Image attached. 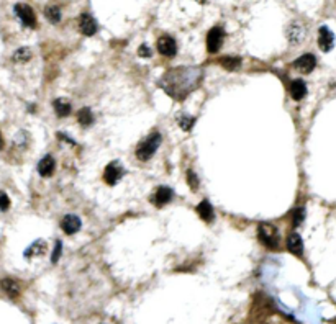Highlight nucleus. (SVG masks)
I'll return each instance as SVG.
<instances>
[{
	"mask_svg": "<svg viewBox=\"0 0 336 324\" xmlns=\"http://www.w3.org/2000/svg\"><path fill=\"white\" fill-rule=\"evenodd\" d=\"M197 213H199V216L205 221V223H211L215 218L213 206L208 203V200H202L199 205H197Z\"/></svg>",
	"mask_w": 336,
	"mask_h": 324,
	"instance_id": "14",
	"label": "nucleus"
},
{
	"mask_svg": "<svg viewBox=\"0 0 336 324\" xmlns=\"http://www.w3.org/2000/svg\"><path fill=\"white\" fill-rule=\"evenodd\" d=\"M287 36L292 44H298L302 43V40L305 38V28L300 25V23H292L289 26V31H287Z\"/></svg>",
	"mask_w": 336,
	"mask_h": 324,
	"instance_id": "16",
	"label": "nucleus"
},
{
	"mask_svg": "<svg viewBox=\"0 0 336 324\" xmlns=\"http://www.w3.org/2000/svg\"><path fill=\"white\" fill-rule=\"evenodd\" d=\"M172 200V190L169 187H159L155 193L151 195V203L156 206H164Z\"/></svg>",
	"mask_w": 336,
	"mask_h": 324,
	"instance_id": "10",
	"label": "nucleus"
},
{
	"mask_svg": "<svg viewBox=\"0 0 336 324\" xmlns=\"http://www.w3.org/2000/svg\"><path fill=\"white\" fill-rule=\"evenodd\" d=\"M54 167H56L54 157L53 156H45L38 164V172H40L41 177H49V175H53Z\"/></svg>",
	"mask_w": 336,
	"mask_h": 324,
	"instance_id": "15",
	"label": "nucleus"
},
{
	"mask_svg": "<svg viewBox=\"0 0 336 324\" xmlns=\"http://www.w3.org/2000/svg\"><path fill=\"white\" fill-rule=\"evenodd\" d=\"M61 228H63V231L66 234L72 236V234H76L80 230V219L77 216H74V215H68V216L63 218Z\"/></svg>",
	"mask_w": 336,
	"mask_h": 324,
	"instance_id": "11",
	"label": "nucleus"
},
{
	"mask_svg": "<svg viewBox=\"0 0 336 324\" xmlns=\"http://www.w3.org/2000/svg\"><path fill=\"white\" fill-rule=\"evenodd\" d=\"M138 54H140L141 57H151V49L146 46V44H143V46H140V49H138Z\"/></svg>",
	"mask_w": 336,
	"mask_h": 324,
	"instance_id": "29",
	"label": "nucleus"
},
{
	"mask_svg": "<svg viewBox=\"0 0 336 324\" xmlns=\"http://www.w3.org/2000/svg\"><path fill=\"white\" fill-rule=\"evenodd\" d=\"M318 46L321 51H331L333 46H334V35L331 33V29L328 26H321L318 29Z\"/></svg>",
	"mask_w": 336,
	"mask_h": 324,
	"instance_id": "6",
	"label": "nucleus"
},
{
	"mask_svg": "<svg viewBox=\"0 0 336 324\" xmlns=\"http://www.w3.org/2000/svg\"><path fill=\"white\" fill-rule=\"evenodd\" d=\"M158 51L166 57H174L177 53V44L171 36H161L158 40Z\"/></svg>",
	"mask_w": 336,
	"mask_h": 324,
	"instance_id": "5",
	"label": "nucleus"
},
{
	"mask_svg": "<svg viewBox=\"0 0 336 324\" xmlns=\"http://www.w3.org/2000/svg\"><path fill=\"white\" fill-rule=\"evenodd\" d=\"M61 249H63L61 241H57V242H56V246H54V250H53V257H51V261H53V262H57V261H59V257H61Z\"/></svg>",
	"mask_w": 336,
	"mask_h": 324,
	"instance_id": "28",
	"label": "nucleus"
},
{
	"mask_svg": "<svg viewBox=\"0 0 336 324\" xmlns=\"http://www.w3.org/2000/svg\"><path fill=\"white\" fill-rule=\"evenodd\" d=\"M187 182H189V185H191L192 190L199 188V179H197V175H195L194 171H187Z\"/></svg>",
	"mask_w": 336,
	"mask_h": 324,
	"instance_id": "26",
	"label": "nucleus"
},
{
	"mask_svg": "<svg viewBox=\"0 0 336 324\" xmlns=\"http://www.w3.org/2000/svg\"><path fill=\"white\" fill-rule=\"evenodd\" d=\"M315 66H317V59L310 53L302 54L298 59H295V62H294V68L303 74H310L313 69H315Z\"/></svg>",
	"mask_w": 336,
	"mask_h": 324,
	"instance_id": "8",
	"label": "nucleus"
},
{
	"mask_svg": "<svg viewBox=\"0 0 336 324\" xmlns=\"http://www.w3.org/2000/svg\"><path fill=\"white\" fill-rule=\"evenodd\" d=\"M121 175H123L121 166L118 164V162H110L104 171V180L108 183V185H115V183L121 179Z\"/></svg>",
	"mask_w": 336,
	"mask_h": 324,
	"instance_id": "7",
	"label": "nucleus"
},
{
	"mask_svg": "<svg viewBox=\"0 0 336 324\" xmlns=\"http://www.w3.org/2000/svg\"><path fill=\"white\" fill-rule=\"evenodd\" d=\"M159 144H161V135L156 131L151 136L146 138L144 141H141L140 146L136 147V157L140 160H149L158 151Z\"/></svg>",
	"mask_w": 336,
	"mask_h": 324,
	"instance_id": "1",
	"label": "nucleus"
},
{
	"mask_svg": "<svg viewBox=\"0 0 336 324\" xmlns=\"http://www.w3.org/2000/svg\"><path fill=\"white\" fill-rule=\"evenodd\" d=\"M77 121L82 124V126H90L94 121V115L90 112V108H87V107L80 108L77 112Z\"/></svg>",
	"mask_w": 336,
	"mask_h": 324,
	"instance_id": "20",
	"label": "nucleus"
},
{
	"mask_svg": "<svg viewBox=\"0 0 336 324\" xmlns=\"http://www.w3.org/2000/svg\"><path fill=\"white\" fill-rule=\"evenodd\" d=\"M220 64L223 66L225 69L235 71V69H238L239 66H241V59H239V57H231V56H228V57L220 59Z\"/></svg>",
	"mask_w": 336,
	"mask_h": 324,
	"instance_id": "22",
	"label": "nucleus"
},
{
	"mask_svg": "<svg viewBox=\"0 0 336 324\" xmlns=\"http://www.w3.org/2000/svg\"><path fill=\"white\" fill-rule=\"evenodd\" d=\"M225 38V31L222 26H213L207 35V49L208 53H218V49L222 48Z\"/></svg>",
	"mask_w": 336,
	"mask_h": 324,
	"instance_id": "3",
	"label": "nucleus"
},
{
	"mask_svg": "<svg viewBox=\"0 0 336 324\" xmlns=\"http://www.w3.org/2000/svg\"><path fill=\"white\" fill-rule=\"evenodd\" d=\"M46 247H48V246H46L45 241H35L33 244L25 250V257H35V255L45 254Z\"/></svg>",
	"mask_w": 336,
	"mask_h": 324,
	"instance_id": "19",
	"label": "nucleus"
},
{
	"mask_svg": "<svg viewBox=\"0 0 336 324\" xmlns=\"http://www.w3.org/2000/svg\"><path fill=\"white\" fill-rule=\"evenodd\" d=\"M194 123H195V118H192V116H180L179 118V126L184 129V131H191L192 129V126H194Z\"/></svg>",
	"mask_w": 336,
	"mask_h": 324,
	"instance_id": "24",
	"label": "nucleus"
},
{
	"mask_svg": "<svg viewBox=\"0 0 336 324\" xmlns=\"http://www.w3.org/2000/svg\"><path fill=\"white\" fill-rule=\"evenodd\" d=\"M45 15H46V18L51 21V23H59L61 21V10H59V7H56V5L46 7Z\"/></svg>",
	"mask_w": 336,
	"mask_h": 324,
	"instance_id": "21",
	"label": "nucleus"
},
{
	"mask_svg": "<svg viewBox=\"0 0 336 324\" xmlns=\"http://www.w3.org/2000/svg\"><path fill=\"white\" fill-rule=\"evenodd\" d=\"M259 241L264 244L267 249H277L279 247V234H277L276 228L269 226V224H261L259 226Z\"/></svg>",
	"mask_w": 336,
	"mask_h": 324,
	"instance_id": "2",
	"label": "nucleus"
},
{
	"mask_svg": "<svg viewBox=\"0 0 336 324\" xmlns=\"http://www.w3.org/2000/svg\"><path fill=\"white\" fill-rule=\"evenodd\" d=\"M289 90H290V97L294 100H302V99H305V95H307V85H305L303 80L294 79L290 82Z\"/></svg>",
	"mask_w": 336,
	"mask_h": 324,
	"instance_id": "13",
	"label": "nucleus"
},
{
	"mask_svg": "<svg viewBox=\"0 0 336 324\" xmlns=\"http://www.w3.org/2000/svg\"><path fill=\"white\" fill-rule=\"evenodd\" d=\"M2 146H4V139H2V135H0V149H2Z\"/></svg>",
	"mask_w": 336,
	"mask_h": 324,
	"instance_id": "30",
	"label": "nucleus"
},
{
	"mask_svg": "<svg viewBox=\"0 0 336 324\" xmlns=\"http://www.w3.org/2000/svg\"><path fill=\"white\" fill-rule=\"evenodd\" d=\"M9 208H10V198H9V195L5 193V191L0 190V210L5 211Z\"/></svg>",
	"mask_w": 336,
	"mask_h": 324,
	"instance_id": "27",
	"label": "nucleus"
},
{
	"mask_svg": "<svg viewBox=\"0 0 336 324\" xmlns=\"http://www.w3.org/2000/svg\"><path fill=\"white\" fill-rule=\"evenodd\" d=\"M2 290L9 295V297L15 298L20 293V285L13 278H5V280H2Z\"/></svg>",
	"mask_w": 336,
	"mask_h": 324,
	"instance_id": "17",
	"label": "nucleus"
},
{
	"mask_svg": "<svg viewBox=\"0 0 336 324\" xmlns=\"http://www.w3.org/2000/svg\"><path fill=\"white\" fill-rule=\"evenodd\" d=\"M303 218H305V210L303 208L294 210V218H292V221H294V226H300Z\"/></svg>",
	"mask_w": 336,
	"mask_h": 324,
	"instance_id": "25",
	"label": "nucleus"
},
{
	"mask_svg": "<svg viewBox=\"0 0 336 324\" xmlns=\"http://www.w3.org/2000/svg\"><path fill=\"white\" fill-rule=\"evenodd\" d=\"M197 2H199V4H205L207 0H197Z\"/></svg>",
	"mask_w": 336,
	"mask_h": 324,
	"instance_id": "31",
	"label": "nucleus"
},
{
	"mask_svg": "<svg viewBox=\"0 0 336 324\" xmlns=\"http://www.w3.org/2000/svg\"><path fill=\"white\" fill-rule=\"evenodd\" d=\"M79 29L85 36H92L97 33V21L94 20L89 13H82L79 18Z\"/></svg>",
	"mask_w": 336,
	"mask_h": 324,
	"instance_id": "9",
	"label": "nucleus"
},
{
	"mask_svg": "<svg viewBox=\"0 0 336 324\" xmlns=\"http://www.w3.org/2000/svg\"><path fill=\"white\" fill-rule=\"evenodd\" d=\"M15 13L17 17L20 18V21L28 28H35L36 26V17H35V12L30 5L26 4H17L15 5Z\"/></svg>",
	"mask_w": 336,
	"mask_h": 324,
	"instance_id": "4",
	"label": "nucleus"
},
{
	"mask_svg": "<svg viewBox=\"0 0 336 324\" xmlns=\"http://www.w3.org/2000/svg\"><path fill=\"white\" fill-rule=\"evenodd\" d=\"M30 57H32V51H30V49H28V48H20V49L15 51V54H13V61L25 62V61H28Z\"/></svg>",
	"mask_w": 336,
	"mask_h": 324,
	"instance_id": "23",
	"label": "nucleus"
},
{
	"mask_svg": "<svg viewBox=\"0 0 336 324\" xmlns=\"http://www.w3.org/2000/svg\"><path fill=\"white\" fill-rule=\"evenodd\" d=\"M53 107H54L56 115L59 116V118H64V116H68V115L71 113V103H69L68 100H64V99L54 100Z\"/></svg>",
	"mask_w": 336,
	"mask_h": 324,
	"instance_id": "18",
	"label": "nucleus"
},
{
	"mask_svg": "<svg viewBox=\"0 0 336 324\" xmlns=\"http://www.w3.org/2000/svg\"><path fill=\"white\" fill-rule=\"evenodd\" d=\"M287 249L290 254H294L297 257H300L303 254V242H302V238L297 233H292L287 238Z\"/></svg>",
	"mask_w": 336,
	"mask_h": 324,
	"instance_id": "12",
	"label": "nucleus"
}]
</instances>
